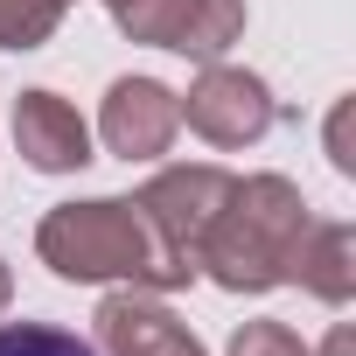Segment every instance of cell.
Returning a JSON list of instances; mask_svg holds the SVG:
<instances>
[{"label":"cell","instance_id":"obj_14","mask_svg":"<svg viewBox=\"0 0 356 356\" xmlns=\"http://www.w3.org/2000/svg\"><path fill=\"white\" fill-rule=\"evenodd\" d=\"M307 356H356V328H349V321H335V328L321 335V349H307Z\"/></svg>","mask_w":356,"mask_h":356},{"label":"cell","instance_id":"obj_4","mask_svg":"<svg viewBox=\"0 0 356 356\" xmlns=\"http://www.w3.org/2000/svg\"><path fill=\"white\" fill-rule=\"evenodd\" d=\"M112 22L126 42L175 49L189 63H217L245 35V0H126Z\"/></svg>","mask_w":356,"mask_h":356},{"label":"cell","instance_id":"obj_10","mask_svg":"<svg viewBox=\"0 0 356 356\" xmlns=\"http://www.w3.org/2000/svg\"><path fill=\"white\" fill-rule=\"evenodd\" d=\"M0 356H98V342L56 321H0Z\"/></svg>","mask_w":356,"mask_h":356},{"label":"cell","instance_id":"obj_1","mask_svg":"<svg viewBox=\"0 0 356 356\" xmlns=\"http://www.w3.org/2000/svg\"><path fill=\"white\" fill-rule=\"evenodd\" d=\"M35 259L70 280V286H140V293H175L189 286L196 266H182L161 231L147 224V210L133 196H91V203H56L35 224Z\"/></svg>","mask_w":356,"mask_h":356},{"label":"cell","instance_id":"obj_7","mask_svg":"<svg viewBox=\"0 0 356 356\" xmlns=\"http://www.w3.org/2000/svg\"><path fill=\"white\" fill-rule=\"evenodd\" d=\"M98 356H203L196 328L175 314L161 293H140V286H119L98 300Z\"/></svg>","mask_w":356,"mask_h":356},{"label":"cell","instance_id":"obj_12","mask_svg":"<svg viewBox=\"0 0 356 356\" xmlns=\"http://www.w3.org/2000/svg\"><path fill=\"white\" fill-rule=\"evenodd\" d=\"M224 356H307V342H300L286 321H245Z\"/></svg>","mask_w":356,"mask_h":356},{"label":"cell","instance_id":"obj_3","mask_svg":"<svg viewBox=\"0 0 356 356\" xmlns=\"http://www.w3.org/2000/svg\"><path fill=\"white\" fill-rule=\"evenodd\" d=\"M175 105H182V126L196 140H210L217 154H238V147H259L280 119L273 105V84L259 70H238V63H203L189 91H175Z\"/></svg>","mask_w":356,"mask_h":356},{"label":"cell","instance_id":"obj_2","mask_svg":"<svg viewBox=\"0 0 356 356\" xmlns=\"http://www.w3.org/2000/svg\"><path fill=\"white\" fill-rule=\"evenodd\" d=\"M307 224H314L307 196L286 175H245V182H231L217 224L196 245V273H210L224 293H273L286 286Z\"/></svg>","mask_w":356,"mask_h":356},{"label":"cell","instance_id":"obj_5","mask_svg":"<svg viewBox=\"0 0 356 356\" xmlns=\"http://www.w3.org/2000/svg\"><path fill=\"white\" fill-rule=\"evenodd\" d=\"M231 182H238V175H231V168H217V161H175V168H161V175H154V182H147L133 203L147 210V224L161 231V245H168L175 259L196 266V245H203V231L217 224V210H224Z\"/></svg>","mask_w":356,"mask_h":356},{"label":"cell","instance_id":"obj_13","mask_svg":"<svg viewBox=\"0 0 356 356\" xmlns=\"http://www.w3.org/2000/svg\"><path fill=\"white\" fill-rule=\"evenodd\" d=\"M328 161H335V175H356V154H349V98L328 112Z\"/></svg>","mask_w":356,"mask_h":356},{"label":"cell","instance_id":"obj_15","mask_svg":"<svg viewBox=\"0 0 356 356\" xmlns=\"http://www.w3.org/2000/svg\"><path fill=\"white\" fill-rule=\"evenodd\" d=\"M8 300H15V273H8V259H0V314H8Z\"/></svg>","mask_w":356,"mask_h":356},{"label":"cell","instance_id":"obj_16","mask_svg":"<svg viewBox=\"0 0 356 356\" xmlns=\"http://www.w3.org/2000/svg\"><path fill=\"white\" fill-rule=\"evenodd\" d=\"M105 8H112V15H119V8H126V0H105Z\"/></svg>","mask_w":356,"mask_h":356},{"label":"cell","instance_id":"obj_9","mask_svg":"<svg viewBox=\"0 0 356 356\" xmlns=\"http://www.w3.org/2000/svg\"><path fill=\"white\" fill-rule=\"evenodd\" d=\"M286 286H307L314 300L349 307V293H356V224H342V217L321 224V217H314L307 238H300V252H293Z\"/></svg>","mask_w":356,"mask_h":356},{"label":"cell","instance_id":"obj_11","mask_svg":"<svg viewBox=\"0 0 356 356\" xmlns=\"http://www.w3.org/2000/svg\"><path fill=\"white\" fill-rule=\"evenodd\" d=\"M63 29V0H0V49H42Z\"/></svg>","mask_w":356,"mask_h":356},{"label":"cell","instance_id":"obj_17","mask_svg":"<svg viewBox=\"0 0 356 356\" xmlns=\"http://www.w3.org/2000/svg\"><path fill=\"white\" fill-rule=\"evenodd\" d=\"M63 8H70V0H63Z\"/></svg>","mask_w":356,"mask_h":356},{"label":"cell","instance_id":"obj_6","mask_svg":"<svg viewBox=\"0 0 356 356\" xmlns=\"http://www.w3.org/2000/svg\"><path fill=\"white\" fill-rule=\"evenodd\" d=\"M182 133V105L161 77H112L105 105H98V140L119 161H161Z\"/></svg>","mask_w":356,"mask_h":356},{"label":"cell","instance_id":"obj_8","mask_svg":"<svg viewBox=\"0 0 356 356\" xmlns=\"http://www.w3.org/2000/svg\"><path fill=\"white\" fill-rule=\"evenodd\" d=\"M15 147L35 175H77L91 161V126L63 91H22L15 98Z\"/></svg>","mask_w":356,"mask_h":356}]
</instances>
